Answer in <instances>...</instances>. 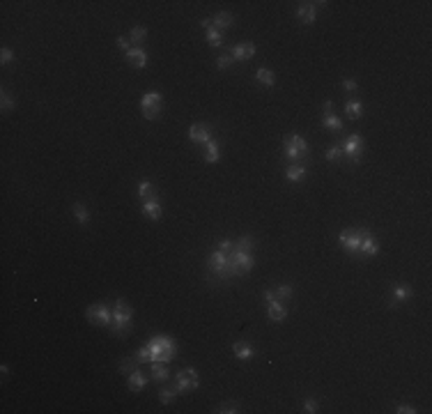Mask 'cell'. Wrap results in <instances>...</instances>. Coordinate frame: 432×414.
Wrapping results in <instances>:
<instances>
[{
  "label": "cell",
  "mask_w": 432,
  "mask_h": 414,
  "mask_svg": "<svg viewBox=\"0 0 432 414\" xmlns=\"http://www.w3.org/2000/svg\"><path fill=\"white\" fill-rule=\"evenodd\" d=\"M216 412H221V414H237L239 412V405L237 403H223L221 407L216 409Z\"/></svg>",
  "instance_id": "38"
},
{
  "label": "cell",
  "mask_w": 432,
  "mask_h": 414,
  "mask_svg": "<svg viewBox=\"0 0 432 414\" xmlns=\"http://www.w3.org/2000/svg\"><path fill=\"white\" fill-rule=\"evenodd\" d=\"M138 196H141V200H150V198H159L157 191H154V184L147 180H143L141 184H138Z\"/></svg>",
  "instance_id": "25"
},
{
  "label": "cell",
  "mask_w": 432,
  "mask_h": 414,
  "mask_svg": "<svg viewBox=\"0 0 432 414\" xmlns=\"http://www.w3.org/2000/svg\"><path fill=\"white\" fill-rule=\"evenodd\" d=\"M12 60H14V53H12L10 49H3V51H0V62H3V65H10Z\"/></svg>",
  "instance_id": "42"
},
{
  "label": "cell",
  "mask_w": 432,
  "mask_h": 414,
  "mask_svg": "<svg viewBox=\"0 0 432 414\" xmlns=\"http://www.w3.org/2000/svg\"><path fill=\"white\" fill-rule=\"evenodd\" d=\"M0 106H3V111H10V109L17 106V99L12 97L7 90H3V92H0Z\"/></svg>",
  "instance_id": "34"
},
{
  "label": "cell",
  "mask_w": 432,
  "mask_h": 414,
  "mask_svg": "<svg viewBox=\"0 0 432 414\" xmlns=\"http://www.w3.org/2000/svg\"><path fill=\"white\" fill-rule=\"evenodd\" d=\"M368 235L366 228H354V230H343L341 235H338V242H341V246L347 251V253H352V256H361V249H363V237Z\"/></svg>",
  "instance_id": "5"
},
{
  "label": "cell",
  "mask_w": 432,
  "mask_h": 414,
  "mask_svg": "<svg viewBox=\"0 0 432 414\" xmlns=\"http://www.w3.org/2000/svg\"><path fill=\"white\" fill-rule=\"evenodd\" d=\"M255 53H258V46H255V44H251V42L237 44V46H233V49H230V55H233V60H239V62H244V60H249V58H253Z\"/></svg>",
  "instance_id": "13"
},
{
  "label": "cell",
  "mask_w": 432,
  "mask_h": 414,
  "mask_svg": "<svg viewBox=\"0 0 432 414\" xmlns=\"http://www.w3.org/2000/svg\"><path fill=\"white\" fill-rule=\"evenodd\" d=\"M322 5V3H299L297 7V17L301 19L306 26H310V23H315V7Z\"/></svg>",
  "instance_id": "15"
},
{
  "label": "cell",
  "mask_w": 432,
  "mask_h": 414,
  "mask_svg": "<svg viewBox=\"0 0 432 414\" xmlns=\"http://www.w3.org/2000/svg\"><path fill=\"white\" fill-rule=\"evenodd\" d=\"M322 125L327 127V129H331V131H341L343 129V120L338 118V115H334V113H324Z\"/></svg>",
  "instance_id": "27"
},
{
  "label": "cell",
  "mask_w": 432,
  "mask_h": 414,
  "mask_svg": "<svg viewBox=\"0 0 432 414\" xmlns=\"http://www.w3.org/2000/svg\"><path fill=\"white\" fill-rule=\"evenodd\" d=\"M219 159H221V145H219V141H214V138H211V141L207 143L205 161H207V164H216Z\"/></svg>",
  "instance_id": "24"
},
{
  "label": "cell",
  "mask_w": 432,
  "mask_h": 414,
  "mask_svg": "<svg viewBox=\"0 0 432 414\" xmlns=\"http://www.w3.org/2000/svg\"><path fill=\"white\" fill-rule=\"evenodd\" d=\"M161 109H163V99H161V94L159 92L143 94L141 111H143V115H145V120H157L159 113H161Z\"/></svg>",
  "instance_id": "8"
},
{
  "label": "cell",
  "mask_w": 432,
  "mask_h": 414,
  "mask_svg": "<svg viewBox=\"0 0 432 414\" xmlns=\"http://www.w3.org/2000/svg\"><path fill=\"white\" fill-rule=\"evenodd\" d=\"M303 412H308V414L317 412V400H313V398H306V400H303Z\"/></svg>",
  "instance_id": "40"
},
{
  "label": "cell",
  "mask_w": 432,
  "mask_h": 414,
  "mask_svg": "<svg viewBox=\"0 0 432 414\" xmlns=\"http://www.w3.org/2000/svg\"><path fill=\"white\" fill-rule=\"evenodd\" d=\"M395 412H398V414H416V409L411 407V405H398V407H395Z\"/></svg>",
  "instance_id": "44"
},
{
  "label": "cell",
  "mask_w": 432,
  "mask_h": 414,
  "mask_svg": "<svg viewBox=\"0 0 432 414\" xmlns=\"http://www.w3.org/2000/svg\"><path fill=\"white\" fill-rule=\"evenodd\" d=\"M265 304H267V316L271 322H283L287 318V308L281 304V299H276L271 290H265Z\"/></svg>",
  "instance_id": "10"
},
{
  "label": "cell",
  "mask_w": 432,
  "mask_h": 414,
  "mask_svg": "<svg viewBox=\"0 0 432 414\" xmlns=\"http://www.w3.org/2000/svg\"><path fill=\"white\" fill-rule=\"evenodd\" d=\"M235 249L251 251V253H253V249H255V240L251 237V235H244V237H239V240L235 242Z\"/></svg>",
  "instance_id": "31"
},
{
  "label": "cell",
  "mask_w": 432,
  "mask_h": 414,
  "mask_svg": "<svg viewBox=\"0 0 432 414\" xmlns=\"http://www.w3.org/2000/svg\"><path fill=\"white\" fill-rule=\"evenodd\" d=\"M283 145H285V157L290 159L292 164H306V159H308V143L303 141L299 134L285 136Z\"/></svg>",
  "instance_id": "4"
},
{
  "label": "cell",
  "mask_w": 432,
  "mask_h": 414,
  "mask_svg": "<svg viewBox=\"0 0 432 414\" xmlns=\"http://www.w3.org/2000/svg\"><path fill=\"white\" fill-rule=\"evenodd\" d=\"M207 42H209L211 49H216V46H221V44H223V35H221V30L211 26L209 30H207Z\"/></svg>",
  "instance_id": "30"
},
{
  "label": "cell",
  "mask_w": 432,
  "mask_h": 414,
  "mask_svg": "<svg viewBox=\"0 0 432 414\" xmlns=\"http://www.w3.org/2000/svg\"><path fill=\"white\" fill-rule=\"evenodd\" d=\"M147 350H150V364L152 361H168L175 359V352H177V343H175L170 336H154L147 341Z\"/></svg>",
  "instance_id": "2"
},
{
  "label": "cell",
  "mask_w": 432,
  "mask_h": 414,
  "mask_svg": "<svg viewBox=\"0 0 432 414\" xmlns=\"http://www.w3.org/2000/svg\"><path fill=\"white\" fill-rule=\"evenodd\" d=\"M411 297V288L409 285H395L393 288V297H391V306H398V304H402V301H407Z\"/></svg>",
  "instance_id": "23"
},
{
  "label": "cell",
  "mask_w": 432,
  "mask_h": 414,
  "mask_svg": "<svg viewBox=\"0 0 432 414\" xmlns=\"http://www.w3.org/2000/svg\"><path fill=\"white\" fill-rule=\"evenodd\" d=\"M233 352H235V357H237L239 361H249V359H253V357H255L253 345L244 343V341H237V343H233Z\"/></svg>",
  "instance_id": "17"
},
{
  "label": "cell",
  "mask_w": 432,
  "mask_h": 414,
  "mask_svg": "<svg viewBox=\"0 0 432 414\" xmlns=\"http://www.w3.org/2000/svg\"><path fill=\"white\" fill-rule=\"evenodd\" d=\"M343 145V152H345V157L350 159L352 164H359L361 161V152H363V141L359 134H352L350 138H347L345 143H341Z\"/></svg>",
  "instance_id": "11"
},
{
  "label": "cell",
  "mask_w": 432,
  "mask_h": 414,
  "mask_svg": "<svg viewBox=\"0 0 432 414\" xmlns=\"http://www.w3.org/2000/svg\"><path fill=\"white\" fill-rule=\"evenodd\" d=\"M189 141L195 143V145H202V143H209L211 141V129L209 125H205V122H195V125L189 127Z\"/></svg>",
  "instance_id": "12"
},
{
  "label": "cell",
  "mask_w": 432,
  "mask_h": 414,
  "mask_svg": "<svg viewBox=\"0 0 432 414\" xmlns=\"http://www.w3.org/2000/svg\"><path fill=\"white\" fill-rule=\"evenodd\" d=\"M138 364H141V361L136 359V357H127V359L120 361V371L122 373H134L136 368H138Z\"/></svg>",
  "instance_id": "33"
},
{
  "label": "cell",
  "mask_w": 432,
  "mask_h": 414,
  "mask_svg": "<svg viewBox=\"0 0 432 414\" xmlns=\"http://www.w3.org/2000/svg\"><path fill=\"white\" fill-rule=\"evenodd\" d=\"M343 90L345 92H357V81L354 78H343Z\"/></svg>",
  "instance_id": "41"
},
{
  "label": "cell",
  "mask_w": 432,
  "mask_h": 414,
  "mask_svg": "<svg viewBox=\"0 0 432 414\" xmlns=\"http://www.w3.org/2000/svg\"><path fill=\"white\" fill-rule=\"evenodd\" d=\"M324 154H327V159H329V161H338L341 157H345V152H343V145H331Z\"/></svg>",
  "instance_id": "37"
},
{
  "label": "cell",
  "mask_w": 432,
  "mask_h": 414,
  "mask_svg": "<svg viewBox=\"0 0 432 414\" xmlns=\"http://www.w3.org/2000/svg\"><path fill=\"white\" fill-rule=\"evenodd\" d=\"M379 253V246H377V240H375V235L368 230V235L363 237V249H361V256H368V258H373Z\"/></svg>",
  "instance_id": "19"
},
{
  "label": "cell",
  "mask_w": 432,
  "mask_h": 414,
  "mask_svg": "<svg viewBox=\"0 0 432 414\" xmlns=\"http://www.w3.org/2000/svg\"><path fill=\"white\" fill-rule=\"evenodd\" d=\"M233 253V251H230ZM230 253H226V251L221 249H214L209 253V258H207V269H209L211 276L221 278V281H226V278H233L235 276V269H233V262H230Z\"/></svg>",
  "instance_id": "3"
},
{
  "label": "cell",
  "mask_w": 432,
  "mask_h": 414,
  "mask_svg": "<svg viewBox=\"0 0 432 414\" xmlns=\"http://www.w3.org/2000/svg\"><path fill=\"white\" fill-rule=\"evenodd\" d=\"M127 60H129V65L138 67V69H145L147 67V53L143 46H134V49L127 51Z\"/></svg>",
  "instance_id": "14"
},
{
  "label": "cell",
  "mask_w": 432,
  "mask_h": 414,
  "mask_svg": "<svg viewBox=\"0 0 432 414\" xmlns=\"http://www.w3.org/2000/svg\"><path fill=\"white\" fill-rule=\"evenodd\" d=\"M233 23H235V17L230 12H219V14L211 19V26L219 28V30H226V28H230Z\"/></svg>",
  "instance_id": "22"
},
{
  "label": "cell",
  "mask_w": 432,
  "mask_h": 414,
  "mask_svg": "<svg viewBox=\"0 0 432 414\" xmlns=\"http://www.w3.org/2000/svg\"><path fill=\"white\" fill-rule=\"evenodd\" d=\"M147 37V30L143 26H136V28H131V33H129V42H143V39Z\"/></svg>",
  "instance_id": "35"
},
{
  "label": "cell",
  "mask_w": 432,
  "mask_h": 414,
  "mask_svg": "<svg viewBox=\"0 0 432 414\" xmlns=\"http://www.w3.org/2000/svg\"><path fill=\"white\" fill-rule=\"evenodd\" d=\"M255 78H258L260 83H262V85H267V87H271L276 83V76H274V71L271 69H265V67H262V69H258L255 71Z\"/></svg>",
  "instance_id": "29"
},
{
  "label": "cell",
  "mask_w": 432,
  "mask_h": 414,
  "mask_svg": "<svg viewBox=\"0 0 432 414\" xmlns=\"http://www.w3.org/2000/svg\"><path fill=\"white\" fill-rule=\"evenodd\" d=\"M306 173H308L306 164H290L285 168V180L287 182H299V180H303V175Z\"/></svg>",
  "instance_id": "18"
},
{
  "label": "cell",
  "mask_w": 432,
  "mask_h": 414,
  "mask_svg": "<svg viewBox=\"0 0 432 414\" xmlns=\"http://www.w3.org/2000/svg\"><path fill=\"white\" fill-rule=\"evenodd\" d=\"M74 214H76V219H78V224L81 226L90 224V210H87L83 202H74Z\"/></svg>",
  "instance_id": "28"
},
{
  "label": "cell",
  "mask_w": 432,
  "mask_h": 414,
  "mask_svg": "<svg viewBox=\"0 0 432 414\" xmlns=\"http://www.w3.org/2000/svg\"><path fill=\"white\" fill-rule=\"evenodd\" d=\"M131 320H134V310H131V306L127 304L125 299H115L113 304V322L108 325V332L113 334V336L122 338L129 334L131 329Z\"/></svg>",
  "instance_id": "1"
},
{
  "label": "cell",
  "mask_w": 432,
  "mask_h": 414,
  "mask_svg": "<svg viewBox=\"0 0 432 414\" xmlns=\"http://www.w3.org/2000/svg\"><path fill=\"white\" fill-rule=\"evenodd\" d=\"M233 55L228 53V55H221V58H219V60H216V67H219V69H228V67L233 65Z\"/></svg>",
  "instance_id": "39"
},
{
  "label": "cell",
  "mask_w": 432,
  "mask_h": 414,
  "mask_svg": "<svg viewBox=\"0 0 432 414\" xmlns=\"http://www.w3.org/2000/svg\"><path fill=\"white\" fill-rule=\"evenodd\" d=\"M345 113L350 115L352 120H357V118H361L363 115V104L357 101V99H350V101L345 104Z\"/></svg>",
  "instance_id": "26"
},
{
  "label": "cell",
  "mask_w": 432,
  "mask_h": 414,
  "mask_svg": "<svg viewBox=\"0 0 432 414\" xmlns=\"http://www.w3.org/2000/svg\"><path fill=\"white\" fill-rule=\"evenodd\" d=\"M118 46H120L122 51H129V49H131V46H129V37H125V35H120V37H118Z\"/></svg>",
  "instance_id": "43"
},
{
  "label": "cell",
  "mask_w": 432,
  "mask_h": 414,
  "mask_svg": "<svg viewBox=\"0 0 432 414\" xmlns=\"http://www.w3.org/2000/svg\"><path fill=\"white\" fill-rule=\"evenodd\" d=\"M177 387L175 389H170V387H166V389H161V391H159V400H161V405H170L175 400V396H177Z\"/></svg>",
  "instance_id": "32"
},
{
  "label": "cell",
  "mask_w": 432,
  "mask_h": 414,
  "mask_svg": "<svg viewBox=\"0 0 432 414\" xmlns=\"http://www.w3.org/2000/svg\"><path fill=\"white\" fill-rule=\"evenodd\" d=\"M230 262H233V269H235V276H244L253 269L255 260H253V253L251 251H242V249H233L230 253Z\"/></svg>",
  "instance_id": "6"
},
{
  "label": "cell",
  "mask_w": 432,
  "mask_h": 414,
  "mask_svg": "<svg viewBox=\"0 0 432 414\" xmlns=\"http://www.w3.org/2000/svg\"><path fill=\"white\" fill-rule=\"evenodd\" d=\"M143 212H145L147 219H152V221H159L163 214V207L161 202H159V198H150V200H143Z\"/></svg>",
  "instance_id": "16"
},
{
  "label": "cell",
  "mask_w": 432,
  "mask_h": 414,
  "mask_svg": "<svg viewBox=\"0 0 432 414\" xmlns=\"http://www.w3.org/2000/svg\"><path fill=\"white\" fill-rule=\"evenodd\" d=\"M127 384H129L131 391H141V389L147 384V377L143 375L141 368H136L134 373H129V380H127Z\"/></svg>",
  "instance_id": "20"
},
{
  "label": "cell",
  "mask_w": 432,
  "mask_h": 414,
  "mask_svg": "<svg viewBox=\"0 0 432 414\" xmlns=\"http://www.w3.org/2000/svg\"><path fill=\"white\" fill-rule=\"evenodd\" d=\"M324 113H334V104H331V101L324 104Z\"/></svg>",
  "instance_id": "45"
},
{
  "label": "cell",
  "mask_w": 432,
  "mask_h": 414,
  "mask_svg": "<svg viewBox=\"0 0 432 414\" xmlns=\"http://www.w3.org/2000/svg\"><path fill=\"white\" fill-rule=\"evenodd\" d=\"M292 292H294V288H292V285H278V288L274 290V297H276V299H290Z\"/></svg>",
  "instance_id": "36"
},
{
  "label": "cell",
  "mask_w": 432,
  "mask_h": 414,
  "mask_svg": "<svg viewBox=\"0 0 432 414\" xmlns=\"http://www.w3.org/2000/svg\"><path fill=\"white\" fill-rule=\"evenodd\" d=\"M175 387H177L179 393H189L191 389H198L200 387V377H198V371L186 366L182 371L177 373V380H175Z\"/></svg>",
  "instance_id": "9"
},
{
  "label": "cell",
  "mask_w": 432,
  "mask_h": 414,
  "mask_svg": "<svg viewBox=\"0 0 432 414\" xmlns=\"http://www.w3.org/2000/svg\"><path fill=\"white\" fill-rule=\"evenodd\" d=\"M85 316H87V320H90L92 325L108 327V325L113 322V308L106 306V304H92V306H87Z\"/></svg>",
  "instance_id": "7"
},
{
  "label": "cell",
  "mask_w": 432,
  "mask_h": 414,
  "mask_svg": "<svg viewBox=\"0 0 432 414\" xmlns=\"http://www.w3.org/2000/svg\"><path fill=\"white\" fill-rule=\"evenodd\" d=\"M168 373H170V371H168V366L163 364V361H152V375L150 377L154 382H159V384H161V382H166L168 377H170Z\"/></svg>",
  "instance_id": "21"
}]
</instances>
